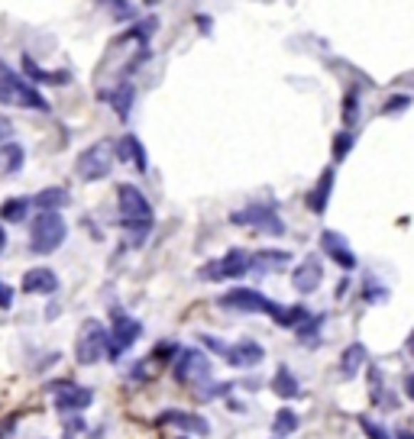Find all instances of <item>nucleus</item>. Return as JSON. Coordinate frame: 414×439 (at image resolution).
<instances>
[{
  "label": "nucleus",
  "mask_w": 414,
  "mask_h": 439,
  "mask_svg": "<svg viewBox=\"0 0 414 439\" xmlns=\"http://www.w3.org/2000/svg\"><path fill=\"white\" fill-rule=\"evenodd\" d=\"M117 207H120V220H123L130 245H143L149 230H152V207H149L146 194H143L136 184H120Z\"/></svg>",
  "instance_id": "nucleus-1"
},
{
  "label": "nucleus",
  "mask_w": 414,
  "mask_h": 439,
  "mask_svg": "<svg viewBox=\"0 0 414 439\" xmlns=\"http://www.w3.org/2000/svg\"><path fill=\"white\" fill-rule=\"evenodd\" d=\"M0 104L4 107H29V110H49L46 97L29 81H23L16 71L0 65Z\"/></svg>",
  "instance_id": "nucleus-2"
},
{
  "label": "nucleus",
  "mask_w": 414,
  "mask_h": 439,
  "mask_svg": "<svg viewBox=\"0 0 414 439\" xmlns=\"http://www.w3.org/2000/svg\"><path fill=\"white\" fill-rule=\"evenodd\" d=\"M65 236H68V226H65L62 216L39 213L33 220V226H29V249H33L36 255H49V252H56L58 245L65 243Z\"/></svg>",
  "instance_id": "nucleus-3"
},
{
  "label": "nucleus",
  "mask_w": 414,
  "mask_h": 439,
  "mask_svg": "<svg viewBox=\"0 0 414 439\" xmlns=\"http://www.w3.org/2000/svg\"><path fill=\"white\" fill-rule=\"evenodd\" d=\"M113 162H117V155H113L110 142H94V146H88L85 152L78 155L75 171L81 174L85 181H100V178H107V174H110Z\"/></svg>",
  "instance_id": "nucleus-4"
},
{
  "label": "nucleus",
  "mask_w": 414,
  "mask_h": 439,
  "mask_svg": "<svg viewBox=\"0 0 414 439\" xmlns=\"http://www.w3.org/2000/svg\"><path fill=\"white\" fill-rule=\"evenodd\" d=\"M104 349H107V329L100 320H85L81 329H78V339H75V359L81 365H94L104 359Z\"/></svg>",
  "instance_id": "nucleus-5"
},
{
  "label": "nucleus",
  "mask_w": 414,
  "mask_h": 439,
  "mask_svg": "<svg viewBox=\"0 0 414 439\" xmlns=\"http://www.w3.org/2000/svg\"><path fill=\"white\" fill-rule=\"evenodd\" d=\"M220 304L227 307V310H239V314H266V317H275L279 314V307L275 300H269L266 294L253 291V287H233V291H227L224 297H220Z\"/></svg>",
  "instance_id": "nucleus-6"
},
{
  "label": "nucleus",
  "mask_w": 414,
  "mask_h": 439,
  "mask_svg": "<svg viewBox=\"0 0 414 439\" xmlns=\"http://www.w3.org/2000/svg\"><path fill=\"white\" fill-rule=\"evenodd\" d=\"M230 220L239 226H256V230L269 233V236H285V223H281V216L275 213V207H269V203H253V207L233 213Z\"/></svg>",
  "instance_id": "nucleus-7"
},
{
  "label": "nucleus",
  "mask_w": 414,
  "mask_h": 439,
  "mask_svg": "<svg viewBox=\"0 0 414 439\" xmlns=\"http://www.w3.org/2000/svg\"><path fill=\"white\" fill-rule=\"evenodd\" d=\"M49 394H56V407L62 413H78V411H85V407H91V401H94L91 388H78L71 381H52Z\"/></svg>",
  "instance_id": "nucleus-8"
},
{
  "label": "nucleus",
  "mask_w": 414,
  "mask_h": 439,
  "mask_svg": "<svg viewBox=\"0 0 414 439\" xmlns=\"http://www.w3.org/2000/svg\"><path fill=\"white\" fill-rule=\"evenodd\" d=\"M211 375V359L201 356L197 349H182L175 356V378L182 384H197Z\"/></svg>",
  "instance_id": "nucleus-9"
},
{
  "label": "nucleus",
  "mask_w": 414,
  "mask_h": 439,
  "mask_svg": "<svg viewBox=\"0 0 414 439\" xmlns=\"http://www.w3.org/2000/svg\"><path fill=\"white\" fill-rule=\"evenodd\" d=\"M140 333H143L140 320H130V317L117 314V317H113V329L107 333V346H110V356L117 359L123 349H130L136 339H140Z\"/></svg>",
  "instance_id": "nucleus-10"
},
{
  "label": "nucleus",
  "mask_w": 414,
  "mask_h": 439,
  "mask_svg": "<svg viewBox=\"0 0 414 439\" xmlns=\"http://www.w3.org/2000/svg\"><path fill=\"white\" fill-rule=\"evenodd\" d=\"M321 281H324V268H321V258L317 255H308L301 265L295 268V275H291V285H295L298 294H314L317 287H321Z\"/></svg>",
  "instance_id": "nucleus-11"
},
{
  "label": "nucleus",
  "mask_w": 414,
  "mask_h": 439,
  "mask_svg": "<svg viewBox=\"0 0 414 439\" xmlns=\"http://www.w3.org/2000/svg\"><path fill=\"white\" fill-rule=\"evenodd\" d=\"M262 359H266V349L253 339H243V342L227 349V362H230L233 369H256Z\"/></svg>",
  "instance_id": "nucleus-12"
},
{
  "label": "nucleus",
  "mask_w": 414,
  "mask_h": 439,
  "mask_svg": "<svg viewBox=\"0 0 414 439\" xmlns=\"http://www.w3.org/2000/svg\"><path fill=\"white\" fill-rule=\"evenodd\" d=\"M321 245H324V252H327V255L333 258L340 268H356V255H353L350 243H346L340 233L324 230V233H321Z\"/></svg>",
  "instance_id": "nucleus-13"
},
{
  "label": "nucleus",
  "mask_w": 414,
  "mask_h": 439,
  "mask_svg": "<svg viewBox=\"0 0 414 439\" xmlns=\"http://www.w3.org/2000/svg\"><path fill=\"white\" fill-rule=\"evenodd\" d=\"M58 287V278L52 268H29L26 275H23V291L26 294H56Z\"/></svg>",
  "instance_id": "nucleus-14"
},
{
  "label": "nucleus",
  "mask_w": 414,
  "mask_h": 439,
  "mask_svg": "<svg viewBox=\"0 0 414 439\" xmlns=\"http://www.w3.org/2000/svg\"><path fill=\"white\" fill-rule=\"evenodd\" d=\"M291 265V255L281 249H262L253 255V262H249V268H253L256 275H266V272H281V268Z\"/></svg>",
  "instance_id": "nucleus-15"
},
{
  "label": "nucleus",
  "mask_w": 414,
  "mask_h": 439,
  "mask_svg": "<svg viewBox=\"0 0 414 439\" xmlns=\"http://www.w3.org/2000/svg\"><path fill=\"white\" fill-rule=\"evenodd\" d=\"M113 155H117L120 162H133L140 171H146L149 162H146V149H143V142L136 139V136H120V142L113 146Z\"/></svg>",
  "instance_id": "nucleus-16"
},
{
  "label": "nucleus",
  "mask_w": 414,
  "mask_h": 439,
  "mask_svg": "<svg viewBox=\"0 0 414 439\" xmlns=\"http://www.w3.org/2000/svg\"><path fill=\"white\" fill-rule=\"evenodd\" d=\"M249 262H253V255H246L243 249H230L224 258L217 262L220 268V278L230 281V278H243L246 272H249Z\"/></svg>",
  "instance_id": "nucleus-17"
},
{
  "label": "nucleus",
  "mask_w": 414,
  "mask_h": 439,
  "mask_svg": "<svg viewBox=\"0 0 414 439\" xmlns=\"http://www.w3.org/2000/svg\"><path fill=\"white\" fill-rule=\"evenodd\" d=\"M162 426H178V430H188V433H211V423L201 417H195V413H182V411H165L159 417Z\"/></svg>",
  "instance_id": "nucleus-18"
},
{
  "label": "nucleus",
  "mask_w": 414,
  "mask_h": 439,
  "mask_svg": "<svg viewBox=\"0 0 414 439\" xmlns=\"http://www.w3.org/2000/svg\"><path fill=\"white\" fill-rule=\"evenodd\" d=\"M330 188H333V168H327V171L321 174V181H317V188L308 194V207L314 210V213H324V210H327Z\"/></svg>",
  "instance_id": "nucleus-19"
},
{
  "label": "nucleus",
  "mask_w": 414,
  "mask_h": 439,
  "mask_svg": "<svg viewBox=\"0 0 414 439\" xmlns=\"http://www.w3.org/2000/svg\"><path fill=\"white\" fill-rule=\"evenodd\" d=\"M68 203V191L65 188H46L33 197V207H39L43 213H58V207Z\"/></svg>",
  "instance_id": "nucleus-20"
},
{
  "label": "nucleus",
  "mask_w": 414,
  "mask_h": 439,
  "mask_svg": "<svg viewBox=\"0 0 414 439\" xmlns=\"http://www.w3.org/2000/svg\"><path fill=\"white\" fill-rule=\"evenodd\" d=\"M104 100L117 110V117H130V107H133V84L123 81L120 88H113V91L104 94Z\"/></svg>",
  "instance_id": "nucleus-21"
},
{
  "label": "nucleus",
  "mask_w": 414,
  "mask_h": 439,
  "mask_svg": "<svg viewBox=\"0 0 414 439\" xmlns=\"http://www.w3.org/2000/svg\"><path fill=\"white\" fill-rule=\"evenodd\" d=\"M29 207H33L29 197H10L7 203H0V220L4 223H23L29 216Z\"/></svg>",
  "instance_id": "nucleus-22"
},
{
  "label": "nucleus",
  "mask_w": 414,
  "mask_h": 439,
  "mask_svg": "<svg viewBox=\"0 0 414 439\" xmlns=\"http://www.w3.org/2000/svg\"><path fill=\"white\" fill-rule=\"evenodd\" d=\"M366 362V346L363 342H353V346L343 349V356H340V371H343V378H353L359 369H363Z\"/></svg>",
  "instance_id": "nucleus-23"
},
{
  "label": "nucleus",
  "mask_w": 414,
  "mask_h": 439,
  "mask_svg": "<svg viewBox=\"0 0 414 439\" xmlns=\"http://www.w3.org/2000/svg\"><path fill=\"white\" fill-rule=\"evenodd\" d=\"M272 391L279 394V398H285V401H291V398H298L301 394V388H298V378L291 375V371L281 365L279 371H275V378H272Z\"/></svg>",
  "instance_id": "nucleus-24"
},
{
  "label": "nucleus",
  "mask_w": 414,
  "mask_h": 439,
  "mask_svg": "<svg viewBox=\"0 0 414 439\" xmlns=\"http://www.w3.org/2000/svg\"><path fill=\"white\" fill-rule=\"evenodd\" d=\"M298 430V413L295 411H279L275 413V420H272V436L275 439H285V436H291V433Z\"/></svg>",
  "instance_id": "nucleus-25"
},
{
  "label": "nucleus",
  "mask_w": 414,
  "mask_h": 439,
  "mask_svg": "<svg viewBox=\"0 0 414 439\" xmlns=\"http://www.w3.org/2000/svg\"><path fill=\"white\" fill-rule=\"evenodd\" d=\"M23 68H26V75L33 78V81H43V84H68V75H65V71H58V75H52V71H43V68H36L33 58H23Z\"/></svg>",
  "instance_id": "nucleus-26"
},
{
  "label": "nucleus",
  "mask_w": 414,
  "mask_h": 439,
  "mask_svg": "<svg viewBox=\"0 0 414 439\" xmlns=\"http://www.w3.org/2000/svg\"><path fill=\"white\" fill-rule=\"evenodd\" d=\"M279 327H298V323L308 320V310L304 307H279V314L272 317Z\"/></svg>",
  "instance_id": "nucleus-27"
},
{
  "label": "nucleus",
  "mask_w": 414,
  "mask_h": 439,
  "mask_svg": "<svg viewBox=\"0 0 414 439\" xmlns=\"http://www.w3.org/2000/svg\"><path fill=\"white\" fill-rule=\"evenodd\" d=\"M324 327V317H311L304 327H298V339L301 342H317V329Z\"/></svg>",
  "instance_id": "nucleus-28"
},
{
  "label": "nucleus",
  "mask_w": 414,
  "mask_h": 439,
  "mask_svg": "<svg viewBox=\"0 0 414 439\" xmlns=\"http://www.w3.org/2000/svg\"><path fill=\"white\" fill-rule=\"evenodd\" d=\"M353 149V133H340L337 139H333V159H346V152Z\"/></svg>",
  "instance_id": "nucleus-29"
},
{
  "label": "nucleus",
  "mask_w": 414,
  "mask_h": 439,
  "mask_svg": "<svg viewBox=\"0 0 414 439\" xmlns=\"http://www.w3.org/2000/svg\"><path fill=\"white\" fill-rule=\"evenodd\" d=\"M0 155L7 159V171H16L23 162V149L20 146H7V149H0Z\"/></svg>",
  "instance_id": "nucleus-30"
},
{
  "label": "nucleus",
  "mask_w": 414,
  "mask_h": 439,
  "mask_svg": "<svg viewBox=\"0 0 414 439\" xmlns=\"http://www.w3.org/2000/svg\"><path fill=\"white\" fill-rule=\"evenodd\" d=\"M359 426L366 430V436H369V439H388V436H385V430H382L379 423H372L369 417H359Z\"/></svg>",
  "instance_id": "nucleus-31"
},
{
  "label": "nucleus",
  "mask_w": 414,
  "mask_h": 439,
  "mask_svg": "<svg viewBox=\"0 0 414 439\" xmlns=\"http://www.w3.org/2000/svg\"><path fill=\"white\" fill-rule=\"evenodd\" d=\"M356 94H346V104H343V123L346 126H353L356 123Z\"/></svg>",
  "instance_id": "nucleus-32"
},
{
  "label": "nucleus",
  "mask_w": 414,
  "mask_h": 439,
  "mask_svg": "<svg viewBox=\"0 0 414 439\" xmlns=\"http://www.w3.org/2000/svg\"><path fill=\"white\" fill-rule=\"evenodd\" d=\"M110 10L120 16V20H127V16H130V20H133V16H136V10H140V7H133V4H110Z\"/></svg>",
  "instance_id": "nucleus-33"
},
{
  "label": "nucleus",
  "mask_w": 414,
  "mask_h": 439,
  "mask_svg": "<svg viewBox=\"0 0 414 439\" xmlns=\"http://www.w3.org/2000/svg\"><path fill=\"white\" fill-rule=\"evenodd\" d=\"M411 107V97L401 94V97H392V104H385V113H395V110H408Z\"/></svg>",
  "instance_id": "nucleus-34"
},
{
  "label": "nucleus",
  "mask_w": 414,
  "mask_h": 439,
  "mask_svg": "<svg viewBox=\"0 0 414 439\" xmlns=\"http://www.w3.org/2000/svg\"><path fill=\"white\" fill-rule=\"evenodd\" d=\"M10 304H14V291H10V287L0 281V310H7Z\"/></svg>",
  "instance_id": "nucleus-35"
},
{
  "label": "nucleus",
  "mask_w": 414,
  "mask_h": 439,
  "mask_svg": "<svg viewBox=\"0 0 414 439\" xmlns=\"http://www.w3.org/2000/svg\"><path fill=\"white\" fill-rule=\"evenodd\" d=\"M405 394L414 401V375H408V378H405Z\"/></svg>",
  "instance_id": "nucleus-36"
},
{
  "label": "nucleus",
  "mask_w": 414,
  "mask_h": 439,
  "mask_svg": "<svg viewBox=\"0 0 414 439\" xmlns=\"http://www.w3.org/2000/svg\"><path fill=\"white\" fill-rule=\"evenodd\" d=\"M7 249V233H4V226H0V252Z\"/></svg>",
  "instance_id": "nucleus-37"
},
{
  "label": "nucleus",
  "mask_w": 414,
  "mask_h": 439,
  "mask_svg": "<svg viewBox=\"0 0 414 439\" xmlns=\"http://www.w3.org/2000/svg\"><path fill=\"white\" fill-rule=\"evenodd\" d=\"M395 439H414V433H408V430H405V433H398Z\"/></svg>",
  "instance_id": "nucleus-38"
},
{
  "label": "nucleus",
  "mask_w": 414,
  "mask_h": 439,
  "mask_svg": "<svg viewBox=\"0 0 414 439\" xmlns=\"http://www.w3.org/2000/svg\"><path fill=\"white\" fill-rule=\"evenodd\" d=\"M408 349H411V352H414V333H411V339H408Z\"/></svg>",
  "instance_id": "nucleus-39"
},
{
  "label": "nucleus",
  "mask_w": 414,
  "mask_h": 439,
  "mask_svg": "<svg viewBox=\"0 0 414 439\" xmlns=\"http://www.w3.org/2000/svg\"><path fill=\"white\" fill-rule=\"evenodd\" d=\"M182 439H188V436H182Z\"/></svg>",
  "instance_id": "nucleus-40"
}]
</instances>
